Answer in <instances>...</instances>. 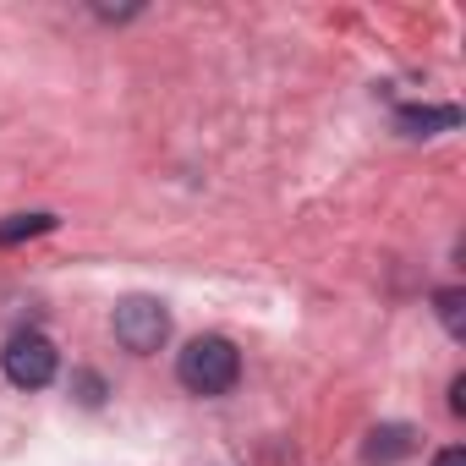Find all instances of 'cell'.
I'll return each instance as SVG.
<instances>
[{
  "instance_id": "cell-1",
  "label": "cell",
  "mask_w": 466,
  "mask_h": 466,
  "mask_svg": "<svg viewBox=\"0 0 466 466\" xmlns=\"http://www.w3.org/2000/svg\"><path fill=\"white\" fill-rule=\"evenodd\" d=\"M176 379H181L187 395H203V400L230 395V390H237V379H242V351L230 346L225 335H198V340L181 346Z\"/></svg>"
},
{
  "instance_id": "cell-2",
  "label": "cell",
  "mask_w": 466,
  "mask_h": 466,
  "mask_svg": "<svg viewBox=\"0 0 466 466\" xmlns=\"http://www.w3.org/2000/svg\"><path fill=\"white\" fill-rule=\"evenodd\" d=\"M110 329L132 357H154L170 340V313H165L159 297H121L116 313H110Z\"/></svg>"
},
{
  "instance_id": "cell-3",
  "label": "cell",
  "mask_w": 466,
  "mask_h": 466,
  "mask_svg": "<svg viewBox=\"0 0 466 466\" xmlns=\"http://www.w3.org/2000/svg\"><path fill=\"white\" fill-rule=\"evenodd\" d=\"M0 373H6L17 390H45V384H56V373H61V351H56L50 335L17 329V335L6 340V351H0Z\"/></svg>"
},
{
  "instance_id": "cell-4",
  "label": "cell",
  "mask_w": 466,
  "mask_h": 466,
  "mask_svg": "<svg viewBox=\"0 0 466 466\" xmlns=\"http://www.w3.org/2000/svg\"><path fill=\"white\" fill-rule=\"evenodd\" d=\"M417 450V428L411 422H379L373 433H368V444H362V461L368 466H395V461H406Z\"/></svg>"
},
{
  "instance_id": "cell-5",
  "label": "cell",
  "mask_w": 466,
  "mask_h": 466,
  "mask_svg": "<svg viewBox=\"0 0 466 466\" xmlns=\"http://www.w3.org/2000/svg\"><path fill=\"white\" fill-rule=\"evenodd\" d=\"M395 127L406 137H439V132L461 127V110L455 105H406V110H395Z\"/></svg>"
},
{
  "instance_id": "cell-6",
  "label": "cell",
  "mask_w": 466,
  "mask_h": 466,
  "mask_svg": "<svg viewBox=\"0 0 466 466\" xmlns=\"http://www.w3.org/2000/svg\"><path fill=\"white\" fill-rule=\"evenodd\" d=\"M433 313H439V324L461 340L466 335V291L461 286H444V291H433Z\"/></svg>"
},
{
  "instance_id": "cell-7",
  "label": "cell",
  "mask_w": 466,
  "mask_h": 466,
  "mask_svg": "<svg viewBox=\"0 0 466 466\" xmlns=\"http://www.w3.org/2000/svg\"><path fill=\"white\" fill-rule=\"evenodd\" d=\"M45 230H56V214H12L6 225H0V248L28 242V237H45Z\"/></svg>"
},
{
  "instance_id": "cell-8",
  "label": "cell",
  "mask_w": 466,
  "mask_h": 466,
  "mask_svg": "<svg viewBox=\"0 0 466 466\" xmlns=\"http://www.w3.org/2000/svg\"><path fill=\"white\" fill-rule=\"evenodd\" d=\"M77 400L83 406H99L105 400V379L99 373H77Z\"/></svg>"
},
{
  "instance_id": "cell-9",
  "label": "cell",
  "mask_w": 466,
  "mask_h": 466,
  "mask_svg": "<svg viewBox=\"0 0 466 466\" xmlns=\"http://www.w3.org/2000/svg\"><path fill=\"white\" fill-rule=\"evenodd\" d=\"M450 411H455V417H466V373H455V379H450Z\"/></svg>"
},
{
  "instance_id": "cell-10",
  "label": "cell",
  "mask_w": 466,
  "mask_h": 466,
  "mask_svg": "<svg viewBox=\"0 0 466 466\" xmlns=\"http://www.w3.org/2000/svg\"><path fill=\"white\" fill-rule=\"evenodd\" d=\"M433 466H466V450H461V444H444V450L433 455Z\"/></svg>"
}]
</instances>
